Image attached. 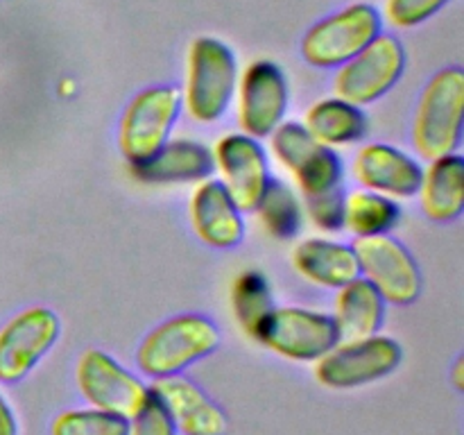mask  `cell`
Wrapping results in <instances>:
<instances>
[{"label":"cell","instance_id":"1","mask_svg":"<svg viewBox=\"0 0 464 435\" xmlns=\"http://www.w3.org/2000/svg\"><path fill=\"white\" fill-rule=\"evenodd\" d=\"M464 134V72L447 66L421 89L412 116V148L424 161L458 154Z\"/></svg>","mask_w":464,"mask_h":435},{"label":"cell","instance_id":"2","mask_svg":"<svg viewBox=\"0 0 464 435\" xmlns=\"http://www.w3.org/2000/svg\"><path fill=\"white\" fill-rule=\"evenodd\" d=\"M220 329L202 313H179L154 326L136 349V365L150 379L175 376L220 347Z\"/></svg>","mask_w":464,"mask_h":435},{"label":"cell","instance_id":"3","mask_svg":"<svg viewBox=\"0 0 464 435\" xmlns=\"http://www.w3.org/2000/svg\"><path fill=\"white\" fill-rule=\"evenodd\" d=\"M238 72L234 50L225 41L198 36L186 57V80L181 89L184 111L202 125L220 121L234 100Z\"/></svg>","mask_w":464,"mask_h":435},{"label":"cell","instance_id":"4","mask_svg":"<svg viewBox=\"0 0 464 435\" xmlns=\"http://www.w3.org/2000/svg\"><path fill=\"white\" fill-rule=\"evenodd\" d=\"M181 89L172 84H157L139 91L122 109L118 122V150L130 166L148 161L170 140L179 113Z\"/></svg>","mask_w":464,"mask_h":435},{"label":"cell","instance_id":"5","mask_svg":"<svg viewBox=\"0 0 464 435\" xmlns=\"http://www.w3.org/2000/svg\"><path fill=\"white\" fill-rule=\"evenodd\" d=\"M383 32L381 12L370 3H352L329 14L302 36L304 62L324 71H335L361 53Z\"/></svg>","mask_w":464,"mask_h":435},{"label":"cell","instance_id":"6","mask_svg":"<svg viewBox=\"0 0 464 435\" xmlns=\"http://www.w3.org/2000/svg\"><path fill=\"white\" fill-rule=\"evenodd\" d=\"M270 154L293 175L304 199L343 188V159L338 150L317 143L304 122L284 121L270 136Z\"/></svg>","mask_w":464,"mask_h":435},{"label":"cell","instance_id":"7","mask_svg":"<svg viewBox=\"0 0 464 435\" xmlns=\"http://www.w3.org/2000/svg\"><path fill=\"white\" fill-rule=\"evenodd\" d=\"M406 48L394 34L381 32L349 62L335 68L334 95L356 107H370L388 95L406 71Z\"/></svg>","mask_w":464,"mask_h":435},{"label":"cell","instance_id":"8","mask_svg":"<svg viewBox=\"0 0 464 435\" xmlns=\"http://www.w3.org/2000/svg\"><path fill=\"white\" fill-rule=\"evenodd\" d=\"M252 340L285 361L315 362L340 343V335L329 313L304 306H275L258 324Z\"/></svg>","mask_w":464,"mask_h":435},{"label":"cell","instance_id":"9","mask_svg":"<svg viewBox=\"0 0 464 435\" xmlns=\"http://www.w3.org/2000/svg\"><path fill=\"white\" fill-rule=\"evenodd\" d=\"M401 358V344L388 335L340 340L315 361V379L331 390L362 388L392 374Z\"/></svg>","mask_w":464,"mask_h":435},{"label":"cell","instance_id":"10","mask_svg":"<svg viewBox=\"0 0 464 435\" xmlns=\"http://www.w3.org/2000/svg\"><path fill=\"white\" fill-rule=\"evenodd\" d=\"M356 252L358 270L370 281L381 297L394 306H408L417 302L424 288V276L411 249L392 234L365 236L352 243Z\"/></svg>","mask_w":464,"mask_h":435},{"label":"cell","instance_id":"11","mask_svg":"<svg viewBox=\"0 0 464 435\" xmlns=\"http://www.w3.org/2000/svg\"><path fill=\"white\" fill-rule=\"evenodd\" d=\"M236 118L243 134L267 139L284 122L290 89L284 68L270 59H256L238 72L236 82Z\"/></svg>","mask_w":464,"mask_h":435},{"label":"cell","instance_id":"12","mask_svg":"<svg viewBox=\"0 0 464 435\" xmlns=\"http://www.w3.org/2000/svg\"><path fill=\"white\" fill-rule=\"evenodd\" d=\"M62 320L48 306H30L0 329V381L18 383L57 344Z\"/></svg>","mask_w":464,"mask_h":435},{"label":"cell","instance_id":"13","mask_svg":"<svg viewBox=\"0 0 464 435\" xmlns=\"http://www.w3.org/2000/svg\"><path fill=\"white\" fill-rule=\"evenodd\" d=\"M213 170L220 177V184L231 195L243 213H254L270 184V166L261 140L234 131L216 140L211 148Z\"/></svg>","mask_w":464,"mask_h":435},{"label":"cell","instance_id":"14","mask_svg":"<svg viewBox=\"0 0 464 435\" xmlns=\"http://www.w3.org/2000/svg\"><path fill=\"white\" fill-rule=\"evenodd\" d=\"M75 381L82 397L100 411L130 420L143 401L150 388L139 376L121 365L102 349H86L75 367Z\"/></svg>","mask_w":464,"mask_h":435},{"label":"cell","instance_id":"15","mask_svg":"<svg viewBox=\"0 0 464 435\" xmlns=\"http://www.w3.org/2000/svg\"><path fill=\"white\" fill-rule=\"evenodd\" d=\"M424 166L417 157L388 143L362 145L353 159V177L361 188L392 199L415 198Z\"/></svg>","mask_w":464,"mask_h":435},{"label":"cell","instance_id":"16","mask_svg":"<svg viewBox=\"0 0 464 435\" xmlns=\"http://www.w3.org/2000/svg\"><path fill=\"white\" fill-rule=\"evenodd\" d=\"M188 218L195 236L213 249H231L243 243L245 213L225 186L208 177L190 193Z\"/></svg>","mask_w":464,"mask_h":435},{"label":"cell","instance_id":"17","mask_svg":"<svg viewBox=\"0 0 464 435\" xmlns=\"http://www.w3.org/2000/svg\"><path fill=\"white\" fill-rule=\"evenodd\" d=\"M152 390L163 399L181 435L227 433V415L222 408L186 376L175 374L154 379Z\"/></svg>","mask_w":464,"mask_h":435},{"label":"cell","instance_id":"18","mask_svg":"<svg viewBox=\"0 0 464 435\" xmlns=\"http://www.w3.org/2000/svg\"><path fill=\"white\" fill-rule=\"evenodd\" d=\"M130 168L143 184H199L213 175V152L202 140L170 139L148 161Z\"/></svg>","mask_w":464,"mask_h":435},{"label":"cell","instance_id":"19","mask_svg":"<svg viewBox=\"0 0 464 435\" xmlns=\"http://www.w3.org/2000/svg\"><path fill=\"white\" fill-rule=\"evenodd\" d=\"M290 263L302 279L320 288L338 290L361 276L352 245L331 238H304L290 252Z\"/></svg>","mask_w":464,"mask_h":435},{"label":"cell","instance_id":"20","mask_svg":"<svg viewBox=\"0 0 464 435\" xmlns=\"http://www.w3.org/2000/svg\"><path fill=\"white\" fill-rule=\"evenodd\" d=\"M420 207L430 222L449 225L464 211V159L462 154H447L429 161L421 172L417 190Z\"/></svg>","mask_w":464,"mask_h":435},{"label":"cell","instance_id":"21","mask_svg":"<svg viewBox=\"0 0 464 435\" xmlns=\"http://www.w3.org/2000/svg\"><path fill=\"white\" fill-rule=\"evenodd\" d=\"M388 302L362 276L335 290L334 317L340 340H361L376 335L383 326Z\"/></svg>","mask_w":464,"mask_h":435},{"label":"cell","instance_id":"22","mask_svg":"<svg viewBox=\"0 0 464 435\" xmlns=\"http://www.w3.org/2000/svg\"><path fill=\"white\" fill-rule=\"evenodd\" d=\"M304 127L311 131L317 143L338 150L362 140V136L367 134V127H370V121H367L362 107H356L347 100L331 95V98L317 100L306 109Z\"/></svg>","mask_w":464,"mask_h":435},{"label":"cell","instance_id":"23","mask_svg":"<svg viewBox=\"0 0 464 435\" xmlns=\"http://www.w3.org/2000/svg\"><path fill=\"white\" fill-rule=\"evenodd\" d=\"M401 220L397 199L374 190L358 188L344 195V229L356 238L392 234Z\"/></svg>","mask_w":464,"mask_h":435},{"label":"cell","instance_id":"24","mask_svg":"<svg viewBox=\"0 0 464 435\" xmlns=\"http://www.w3.org/2000/svg\"><path fill=\"white\" fill-rule=\"evenodd\" d=\"M254 213L270 236L279 240L295 238L304 225V204L285 181L270 179Z\"/></svg>","mask_w":464,"mask_h":435},{"label":"cell","instance_id":"25","mask_svg":"<svg viewBox=\"0 0 464 435\" xmlns=\"http://www.w3.org/2000/svg\"><path fill=\"white\" fill-rule=\"evenodd\" d=\"M231 308H234V317L240 331L247 338H254L258 324L275 308L266 275H261L258 270L240 272L234 281V288H231Z\"/></svg>","mask_w":464,"mask_h":435},{"label":"cell","instance_id":"26","mask_svg":"<svg viewBox=\"0 0 464 435\" xmlns=\"http://www.w3.org/2000/svg\"><path fill=\"white\" fill-rule=\"evenodd\" d=\"M50 435H127V417L93 406L75 408L54 417Z\"/></svg>","mask_w":464,"mask_h":435},{"label":"cell","instance_id":"27","mask_svg":"<svg viewBox=\"0 0 464 435\" xmlns=\"http://www.w3.org/2000/svg\"><path fill=\"white\" fill-rule=\"evenodd\" d=\"M127 435H179L170 411L152 388L143 406L127 420Z\"/></svg>","mask_w":464,"mask_h":435},{"label":"cell","instance_id":"28","mask_svg":"<svg viewBox=\"0 0 464 435\" xmlns=\"http://www.w3.org/2000/svg\"><path fill=\"white\" fill-rule=\"evenodd\" d=\"M447 5L449 0H385L383 14L392 27L411 30V27L430 21Z\"/></svg>","mask_w":464,"mask_h":435},{"label":"cell","instance_id":"29","mask_svg":"<svg viewBox=\"0 0 464 435\" xmlns=\"http://www.w3.org/2000/svg\"><path fill=\"white\" fill-rule=\"evenodd\" d=\"M304 216L311 218L313 227L322 231L344 229V190L335 188L329 193L315 195V198L304 199Z\"/></svg>","mask_w":464,"mask_h":435},{"label":"cell","instance_id":"30","mask_svg":"<svg viewBox=\"0 0 464 435\" xmlns=\"http://www.w3.org/2000/svg\"><path fill=\"white\" fill-rule=\"evenodd\" d=\"M0 435H18L16 417L3 394H0Z\"/></svg>","mask_w":464,"mask_h":435},{"label":"cell","instance_id":"31","mask_svg":"<svg viewBox=\"0 0 464 435\" xmlns=\"http://www.w3.org/2000/svg\"><path fill=\"white\" fill-rule=\"evenodd\" d=\"M451 376H453V385H456L458 390H462L464 388V361L462 358H458L456 361Z\"/></svg>","mask_w":464,"mask_h":435}]
</instances>
